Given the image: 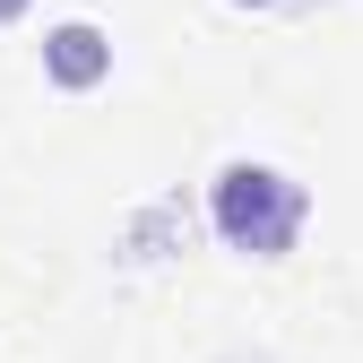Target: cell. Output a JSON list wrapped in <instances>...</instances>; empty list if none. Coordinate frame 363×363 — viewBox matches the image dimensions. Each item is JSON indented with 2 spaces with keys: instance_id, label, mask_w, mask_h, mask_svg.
<instances>
[{
  "instance_id": "obj_1",
  "label": "cell",
  "mask_w": 363,
  "mask_h": 363,
  "mask_svg": "<svg viewBox=\"0 0 363 363\" xmlns=\"http://www.w3.org/2000/svg\"><path fill=\"white\" fill-rule=\"evenodd\" d=\"M303 216H311V191L294 173H277V164L234 156L208 182V225H216V242L242 251V259H286L294 234H303Z\"/></svg>"
},
{
  "instance_id": "obj_2",
  "label": "cell",
  "mask_w": 363,
  "mask_h": 363,
  "mask_svg": "<svg viewBox=\"0 0 363 363\" xmlns=\"http://www.w3.org/2000/svg\"><path fill=\"white\" fill-rule=\"evenodd\" d=\"M43 78L61 86V96H96V86L113 78V35L96 18H61L43 26Z\"/></svg>"
},
{
  "instance_id": "obj_3",
  "label": "cell",
  "mask_w": 363,
  "mask_h": 363,
  "mask_svg": "<svg viewBox=\"0 0 363 363\" xmlns=\"http://www.w3.org/2000/svg\"><path fill=\"white\" fill-rule=\"evenodd\" d=\"M26 9H35V0H0V26H18V18H26Z\"/></svg>"
},
{
  "instance_id": "obj_4",
  "label": "cell",
  "mask_w": 363,
  "mask_h": 363,
  "mask_svg": "<svg viewBox=\"0 0 363 363\" xmlns=\"http://www.w3.org/2000/svg\"><path fill=\"white\" fill-rule=\"evenodd\" d=\"M234 9H286V0H234Z\"/></svg>"
},
{
  "instance_id": "obj_5",
  "label": "cell",
  "mask_w": 363,
  "mask_h": 363,
  "mask_svg": "<svg viewBox=\"0 0 363 363\" xmlns=\"http://www.w3.org/2000/svg\"><path fill=\"white\" fill-rule=\"evenodd\" d=\"M286 9H311V0H286Z\"/></svg>"
}]
</instances>
